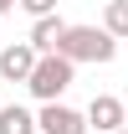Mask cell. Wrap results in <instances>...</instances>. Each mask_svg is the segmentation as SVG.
<instances>
[{
  "mask_svg": "<svg viewBox=\"0 0 128 134\" xmlns=\"http://www.w3.org/2000/svg\"><path fill=\"white\" fill-rule=\"evenodd\" d=\"M16 5H21V10H26V16H36V21L56 10V0H16Z\"/></svg>",
  "mask_w": 128,
  "mask_h": 134,
  "instance_id": "cell-9",
  "label": "cell"
},
{
  "mask_svg": "<svg viewBox=\"0 0 128 134\" xmlns=\"http://www.w3.org/2000/svg\"><path fill=\"white\" fill-rule=\"evenodd\" d=\"M67 62H113L118 57V36L103 31V26H67L62 47H56Z\"/></svg>",
  "mask_w": 128,
  "mask_h": 134,
  "instance_id": "cell-1",
  "label": "cell"
},
{
  "mask_svg": "<svg viewBox=\"0 0 128 134\" xmlns=\"http://www.w3.org/2000/svg\"><path fill=\"white\" fill-rule=\"evenodd\" d=\"M62 36H67V21L51 10V16H41V21L31 26V47L46 57V52H56V47H62Z\"/></svg>",
  "mask_w": 128,
  "mask_h": 134,
  "instance_id": "cell-6",
  "label": "cell"
},
{
  "mask_svg": "<svg viewBox=\"0 0 128 134\" xmlns=\"http://www.w3.org/2000/svg\"><path fill=\"white\" fill-rule=\"evenodd\" d=\"M5 10H16V0H0V16H5Z\"/></svg>",
  "mask_w": 128,
  "mask_h": 134,
  "instance_id": "cell-10",
  "label": "cell"
},
{
  "mask_svg": "<svg viewBox=\"0 0 128 134\" xmlns=\"http://www.w3.org/2000/svg\"><path fill=\"white\" fill-rule=\"evenodd\" d=\"M36 62H41V52H36L31 41H16V47L0 52V77H5V83H31Z\"/></svg>",
  "mask_w": 128,
  "mask_h": 134,
  "instance_id": "cell-4",
  "label": "cell"
},
{
  "mask_svg": "<svg viewBox=\"0 0 128 134\" xmlns=\"http://www.w3.org/2000/svg\"><path fill=\"white\" fill-rule=\"evenodd\" d=\"M87 124H92L97 134H118V129H128V103H118L113 93H97V98L87 103Z\"/></svg>",
  "mask_w": 128,
  "mask_h": 134,
  "instance_id": "cell-3",
  "label": "cell"
},
{
  "mask_svg": "<svg viewBox=\"0 0 128 134\" xmlns=\"http://www.w3.org/2000/svg\"><path fill=\"white\" fill-rule=\"evenodd\" d=\"M0 134H41L31 108H21V103H5L0 108Z\"/></svg>",
  "mask_w": 128,
  "mask_h": 134,
  "instance_id": "cell-7",
  "label": "cell"
},
{
  "mask_svg": "<svg viewBox=\"0 0 128 134\" xmlns=\"http://www.w3.org/2000/svg\"><path fill=\"white\" fill-rule=\"evenodd\" d=\"M77 83V62H67L62 52H46L41 62H36V72H31V98H41V103H56L67 93V88Z\"/></svg>",
  "mask_w": 128,
  "mask_h": 134,
  "instance_id": "cell-2",
  "label": "cell"
},
{
  "mask_svg": "<svg viewBox=\"0 0 128 134\" xmlns=\"http://www.w3.org/2000/svg\"><path fill=\"white\" fill-rule=\"evenodd\" d=\"M103 31H113L118 41L128 36V0H108L103 5Z\"/></svg>",
  "mask_w": 128,
  "mask_h": 134,
  "instance_id": "cell-8",
  "label": "cell"
},
{
  "mask_svg": "<svg viewBox=\"0 0 128 134\" xmlns=\"http://www.w3.org/2000/svg\"><path fill=\"white\" fill-rule=\"evenodd\" d=\"M36 124H41V134H87V129H92L87 114L67 108V103H46V108L36 114Z\"/></svg>",
  "mask_w": 128,
  "mask_h": 134,
  "instance_id": "cell-5",
  "label": "cell"
},
{
  "mask_svg": "<svg viewBox=\"0 0 128 134\" xmlns=\"http://www.w3.org/2000/svg\"><path fill=\"white\" fill-rule=\"evenodd\" d=\"M118 134H128V129H118Z\"/></svg>",
  "mask_w": 128,
  "mask_h": 134,
  "instance_id": "cell-11",
  "label": "cell"
}]
</instances>
